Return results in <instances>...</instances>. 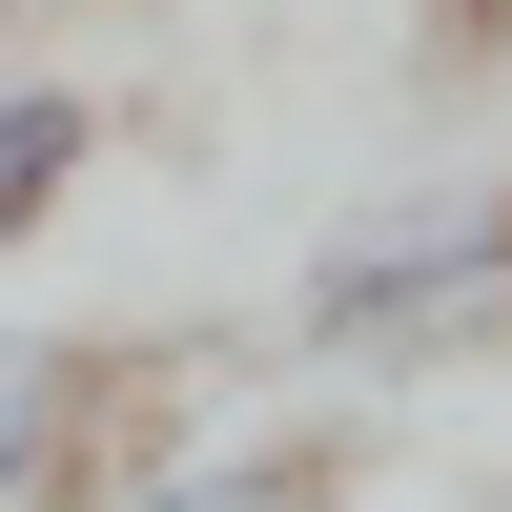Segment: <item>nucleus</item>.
<instances>
[{
  "mask_svg": "<svg viewBox=\"0 0 512 512\" xmlns=\"http://www.w3.org/2000/svg\"><path fill=\"white\" fill-rule=\"evenodd\" d=\"M492 308H512V185H390L287 287V328L328 369H451V349H492Z\"/></svg>",
  "mask_w": 512,
  "mask_h": 512,
  "instance_id": "f257e3e1",
  "label": "nucleus"
},
{
  "mask_svg": "<svg viewBox=\"0 0 512 512\" xmlns=\"http://www.w3.org/2000/svg\"><path fill=\"white\" fill-rule=\"evenodd\" d=\"M82 512H349V451H328V431H205V451L82 472Z\"/></svg>",
  "mask_w": 512,
  "mask_h": 512,
  "instance_id": "f03ea898",
  "label": "nucleus"
},
{
  "mask_svg": "<svg viewBox=\"0 0 512 512\" xmlns=\"http://www.w3.org/2000/svg\"><path fill=\"white\" fill-rule=\"evenodd\" d=\"M82 472H103V349L0 328V512H82Z\"/></svg>",
  "mask_w": 512,
  "mask_h": 512,
  "instance_id": "7ed1b4c3",
  "label": "nucleus"
},
{
  "mask_svg": "<svg viewBox=\"0 0 512 512\" xmlns=\"http://www.w3.org/2000/svg\"><path fill=\"white\" fill-rule=\"evenodd\" d=\"M82 164H103V103H82L62 62H21V82H0V246H41V226H62V185H82Z\"/></svg>",
  "mask_w": 512,
  "mask_h": 512,
  "instance_id": "20e7f679",
  "label": "nucleus"
},
{
  "mask_svg": "<svg viewBox=\"0 0 512 512\" xmlns=\"http://www.w3.org/2000/svg\"><path fill=\"white\" fill-rule=\"evenodd\" d=\"M492 349H512V308H492Z\"/></svg>",
  "mask_w": 512,
  "mask_h": 512,
  "instance_id": "39448f33",
  "label": "nucleus"
}]
</instances>
